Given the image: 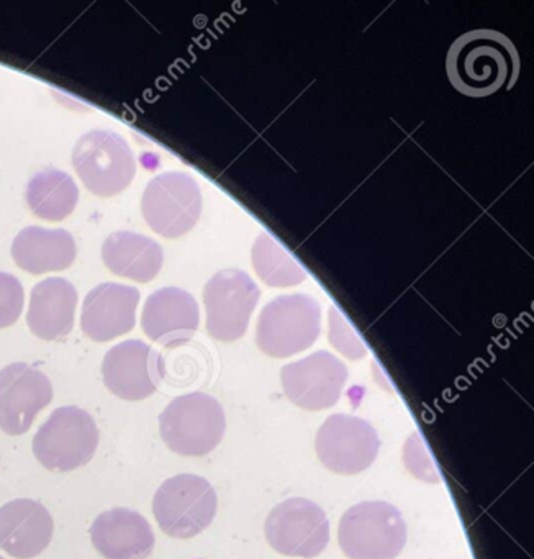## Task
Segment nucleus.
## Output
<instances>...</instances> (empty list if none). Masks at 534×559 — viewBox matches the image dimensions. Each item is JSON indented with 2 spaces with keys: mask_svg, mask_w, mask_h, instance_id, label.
Instances as JSON below:
<instances>
[{
  "mask_svg": "<svg viewBox=\"0 0 534 559\" xmlns=\"http://www.w3.org/2000/svg\"><path fill=\"white\" fill-rule=\"evenodd\" d=\"M520 71V53L513 41L490 28L465 32L452 41L446 55L449 83L472 99L513 90Z\"/></svg>",
  "mask_w": 534,
  "mask_h": 559,
  "instance_id": "1",
  "label": "nucleus"
},
{
  "mask_svg": "<svg viewBox=\"0 0 534 559\" xmlns=\"http://www.w3.org/2000/svg\"><path fill=\"white\" fill-rule=\"evenodd\" d=\"M321 332V306L310 294H285L265 304L256 329V345L284 359L313 346Z\"/></svg>",
  "mask_w": 534,
  "mask_h": 559,
  "instance_id": "2",
  "label": "nucleus"
},
{
  "mask_svg": "<svg viewBox=\"0 0 534 559\" xmlns=\"http://www.w3.org/2000/svg\"><path fill=\"white\" fill-rule=\"evenodd\" d=\"M226 417L222 404L203 392L174 399L159 415L164 443L180 456H205L225 437Z\"/></svg>",
  "mask_w": 534,
  "mask_h": 559,
  "instance_id": "3",
  "label": "nucleus"
},
{
  "mask_svg": "<svg viewBox=\"0 0 534 559\" xmlns=\"http://www.w3.org/2000/svg\"><path fill=\"white\" fill-rule=\"evenodd\" d=\"M337 543L349 559H395L406 545V523L382 500L357 503L341 516Z\"/></svg>",
  "mask_w": 534,
  "mask_h": 559,
  "instance_id": "4",
  "label": "nucleus"
},
{
  "mask_svg": "<svg viewBox=\"0 0 534 559\" xmlns=\"http://www.w3.org/2000/svg\"><path fill=\"white\" fill-rule=\"evenodd\" d=\"M97 447V424L88 412L75 405L56 408L33 438L36 461L52 473L85 466Z\"/></svg>",
  "mask_w": 534,
  "mask_h": 559,
  "instance_id": "5",
  "label": "nucleus"
},
{
  "mask_svg": "<svg viewBox=\"0 0 534 559\" xmlns=\"http://www.w3.org/2000/svg\"><path fill=\"white\" fill-rule=\"evenodd\" d=\"M72 166L82 185L98 198L123 192L137 175V159L123 136L110 130H92L72 150Z\"/></svg>",
  "mask_w": 534,
  "mask_h": 559,
  "instance_id": "6",
  "label": "nucleus"
},
{
  "mask_svg": "<svg viewBox=\"0 0 534 559\" xmlns=\"http://www.w3.org/2000/svg\"><path fill=\"white\" fill-rule=\"evenodd\" d=\"M215 489L197 474H177L161 484L153 497L159 528L173 538L189 539L209 528L216 515Z\"/></svg>",
  "mask_w": 534,
  "mask_h": 559,
  "instance_id": "7",
  "label": "nucleus"
},
{
  "mask_svg": "<svg viewBox=\"0 0 534 559\" xmlns=\"http://www.w3.org/2000/svg\"><path fill=\"white\" fill-rule=\"evenodd\" d=\"M259 297L261 290L245 271L229 267L213 274L203 289L209 335L223 343L242 338Z\"/></svg>",
  "mask_w": 534,
  "mask_h": 559,
  "instance_id": "8",
  "label": "nucleus"
},
{
  "mask_svg": "<svg viewBox=\"0 0 534 559\" xmlns=\"http://www.w3.org/2000/svg\"><path fill=\"white\" fill-rule=\"evenodd\" d=\"M144 221L154 234L179 238L189 234L202 214V192L186 173H164L146 186L141 199Z\"/></svg>",
  "mask_w": 534,
  "mask_h": 559,
  "instance_id": "9",
  "label": "nucleus"
},
{
  "mask_svg": "<svg viewBox=\"0 0 534 559\" xmlns=\"http://www.w3.org/2000/svg\"><path fill=\"white\" fill-rule=\"evenodd\" d=\"M269 545L284 556L315 558L330 543V522L320 506L292 497L275 506L265 519Z\"/></svg>",
  "mask_w": 534,
  "mask_h": 559,
  "instance_id": "10",
  "label": "nucleus"
},
{
  "mask_svg": "<svg viewBox=\"0 0 534 559\" xmlns=\"http://www.w3.org/2000/svg\"><path fill=\"white\" fill-rule=\"evenodd\" d=\"M380 440L376 428L356 415H331L315 440L318 460L343 476L363 473L376 461Z\"/></svg>",
  "mask_w": 534,
  "mask_h": 559,
  "instance_id": "11",
  "label": "nucleus"
},
{
  "mask_svg": "<svg viewBox=\"0 0 534 559\" xmlns=\"http://www.w3.org/2000/svg\"><path fill=\"white\" fill-rule=\"evenodd\" d=\"M166 374L163 356L140 340H127L108 349L102 361L105 388L123 399L137 402L153 395Z\"/></svg>",
  "mask_w": 534,
  "mask_h": 559,
  "instance_id": "12",
  "label": "nucleus"
},
{
  "mask_svg": "<svg viewBox=\"0 0 534 559\" xmlns=\"http://www.w3.org/2000/svg\"><path fill=\"white\" fill-rule=\"evenodd\" d=\"M346 381V365L323 349L281 369L285 397L297 407L310 412L336 405Z\"/></svg>",
  "mask_w": 534,
  "mask_h": 559,
  "instance_id": "13",
  "label": "nucleus"
},
{
  "mask_svg": "<svg viewBox=\"0 0 534 559\" xmlns=\"http://www.w3.org/2000/svg\"><path fill=\"white\" fill-rule=\"evenodd\" d=\"M52 401L48 376L26 362H12L0 371V430L19 437Z\"/></svg>",
  "mask_w": 534,
  "mask_h": 559,
  "instance_id": "14",
  "label": "nucleus"
},
{
  "mask_svg": "<svg viewBox=\"0 0 534 559\" xmlns=\"http://www.w3.org/2000/svg\"><path fill=\"white\" fill-rule=\"evenodd\" d=\"M140 290L124 284L104 283L82 304V332L92 342L104 343L131 332L137 323Z\"/></svg>",
  "mask_w": 534,
  "mask_h": 559,
  "instance_id": "15",
  "label": "nucleus"
},
{
  "mask_svg": "<svg viewBox=\"0 0 534 559\" xmlns=\"http://www.w3.org/2000/svg\"><path fill=\"white\" fill-rule=\"evenodd\" d=\"M199 322L195 297L179 287H164L151 294L141 316V329L147 338L166 348H176L192 340Z\"/></svg>",
  "mask_w": 534,
  "mask_h": 559,
  "instance_id": "16",
  "label": "nucleus"
},
{
  "mask_svg": "<svg viewBox=\"0 0 534 559\" xmlns=\"http://www.w3.org/2000/svg\"><path fill=\"white\" fill-rule=\"evenodd\" d=\"M91 539L105 559H147L156 543L150 522L124 507L100 513L92 523Z\"/></svg>",
  "mask_w": 534,
  "mask_h": 559,
  "instance_id": "17",
  "label": "nucleus"
},
{
  "mask_svg": "<svg viewBox=\"0 0 534 559\" xmlns=\"http://www.w3.org/2000/svg\"><path fill=\"white\" fill-rule=\"evenodd\" d=\"M55 522L45 506L15 499L0 507V548L16 559L41 555L52 539Z\"/></svg>",
  "mask_w": 534,
  "mask_h": 559,
  "instance_id": "18",
  "label": "nucleus"
},
{
  "mask_svg": "<svg viewBox=\"0 0 534 559\" xmlns=\"http://www.w3.org/2000/svg\"><path fill=\"white\" fill-rule=\"evenodd\" d=\"M78 290L62 277H48L36 284L29 296L26 323L33 335L45 342L64 338L74 326Z\"/></svg>",
  "mask_w": 534,
  "mask_h": 559,
  "instance_id": "19",
  "label": "nucleus"
},
{
  "mask_svg": "<svg viewBox=\"0 0 534 559\" xmlns=\"http://www.w3.org/2000/svg\"><path fill=\"white\" fill-rule=\"evenodd\" d=\"M78 248L74 238L62 228L26 227L12 243V258L20 270L29 274L64 271L74 263Z\"/></svg>",
  "mask_w": 534,
  "mask_h": 559,
  "instance_id": "20",
  "label": "nucleus"
},
{
  "mask_svg": "<svg viewBox=\"0 0 534 559\" xmlns=\"http://www.w3.org/2000/svg\"><path fill=\"white\" fill-rule=\"evenodd\" d=\"M105 266L127 280L150 283L163 267V248L153 238L133 231H115L102 245Z\"/></svg>",
  "mask_w": 534,
  "mask_h": 559,
  "instance_id": "21",
  "label": "nucleus"
},
{
  "mask_svg": "<svg viewBox=\"0 0 534 559\" xmlns=\"http://www.w3.org/2000/svg\"><path fill=\"white\" fill-rule=\"evenodd\" d=\"M26 204L35 217L61 222L74 212L79 189L68 173L48 168L36 173L25 191Z\"/></svg>",
  "mask_w": 534,
  "mask_h": 559,
  "instance_id": "22",
  "label": "nucleus"
},
{
  "mask_svg": "<svg viewBox=\"0 0 534 559\" xmlns=\"http://www.w3.org/2000/svg\"><path fill=\"white\" fill-rule=\"evenodd\" d=\"M252 267L269 287H294L307 280V271L272 235L261 234L252 245Z\"/></svg>",
  "mask_w": 534,
  "mask_h": 559,
  "instance_id": "23",
  "label": "nucleus"
},
{
  "mask_svg": "<svg viewBox=\"0 0 534 559\" xmlns=\"http://www.w3.org/2000/svg\"><path fill=\"white\" fill-rule=\"evenodd\" d=\"M328 340L333 348L351 361H357L367 355L366 345L360 342L359 336L334 306H331L328 312Z\"/></svg>",
  "mask_w": 534,
  "mask_h": 559,
  "instance_id": "24",
  "label": "nucleus"
},
{
  "mask_svg": "<svg viewBox=\"0 0 534 559\" xmlns=\"http://www.w3.org/2000/svg\"><path fill=\"white\" fill-rule=\"evenodd\" d=\"M25 293L22 283L9 273H0V330L12 326L22 316Z\"/></svg>",
  "mask_w": 534,
  "mask_h": 559,
  "instance_id": "25",
  "label": "nucleus"
},
{
  "mask_svg": "<svg viewBox=\"0 0 534 559\" xmlns=\"http://www.w3.org/2000/svg\"><path fill=\"white\" fill-rule=\"evenodd\" d=\"M403 463H405L406 469L418 479L425 480V483H439L435 464H432L418 433H413L406 441L405 450H403Z\"/></svg>",
  "mask_w": 534,
  "mask_h": 559,
  "instance_id": "26",
  "label": "nucleus"
},
{
  "mask_svg": "<svg viewBox=\"0 0 534 559\" xmlns=\"http://www.w3.org/2000/svg\"><path fill=\"white\" fill-rule=\"evenodd\" d=\"M0 559H3L2 556H0Z\"/></svg>",
  "mask_w": 534,
  "mask_h": 559,
  "instance_id": "27",
  "label": "nucleus"
}]
</instances>
